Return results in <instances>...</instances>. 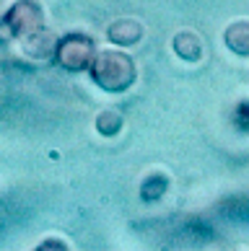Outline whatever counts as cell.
<instances>
[{"label":"cell","instance_id":"cell-1","mask_svg":"<svg viewBox=\"0 0 249 251\" xmlns=\"http://www.w3.org/2000/svg\"><path fill=\"white\" fill-rule=\"evenodd\" d=\"M91 78L104 91H125L135 80V62L125 52H104L91 65Z\"/></svg>","mask_w":249,"mask_h":251},{"label":"cell","instance_id":"cell-2","mask_svg":"<svg viewBox=\"0 0 249 251\" xmlns=\"http://www.w3.org/2000/svg\"><path fill=\"white\" fill-rule=\"evenodd\" d=\"M3 29L5 36H31L44 29V11L36 0H18L3 16Z\"/></svg>","mask_w":249,"mask_h":251},{"label":"cell","instance_id":"cell-3","mask_svg":"<svg viewBox=\"0 0 249 251\" xmlns=\"http://www.w3.org/2000/svg\"><path fill=\"white\" fill-rule=\"evenodd\" d=\"M57 62L65 70H86L94 65V42L83 34H68L57 42Z\"/></svg>","mask_w":249,"mask_h":251},{"label":"cell","instance_id":"cell-4","mask_svg":"<svg viewBox=\"0 0 249 251\" xmlns=\"http://www.w3.org/2000/svg\"><path fill=\"white\" fill-rule=\"evenodd\" d=\"M24 52L31 54V57H36V60H47L52 52H57V42H55V36L50 31L39 29V31H34L31 36H26Z\"/></svg>","mask_w":249,"mask_h":251},{"label":"cell","instance_id":"cell-5","mask_svg":"<svg viewBox=\"0 0 249 251\" xmlns=\"http://www.w3.org/2000/svg\"><path fill=\"white\" fill-rule=\"evenodd\" d=\"M140 36H143V26L133 21V18H119V21L109 26V39L114 44H122V47L125 44H135Z\"/></svg>","mask_w":249,"mask_h":251},{"label":"cell","instance_id":"cell-6","mask_svg":"<svg viewBox=\"0 0 249 251\" xmlns=\"http://www.w3.org/2000/svg\"><path fill=\"white\" fill-rule=\"evenodd\" d=\"M226 44L236 54H249V21H236L226 29Z\"/></svg>","mask_w":249,"mask_h":251},{"label":"cell","instance_id":"cell-7","mask_svg":"<svg viewBox=\"0 0 249 251\" xmlns=\"http://www.w3.org/2000/svg\"><path fill=\"white\" fill-rule=\"evenodd\" d=\"M174 52H177L182 60L195 62V60H200V54H202V44H200V39L195 34L182 31V34L174 36Z\"/></svg>","mask_w":249,"mask_h":251},{"label":"cell","instance_id":"cell-8","mask_svg":"<svg viewBox=\"0 0 249 251\" xmlns=\"http://www.w3.org/2000/svg\"><path fill=\"white\" fill-rule=\"evenodd\" d=\"M169 189V181H166V176L161 174H153L148 176V179L143 181V187H140V197L145 202H156V200H161L164 197V192Z\"/></svg>","mask_w":249,"mask_h":251},{"label":"cell","instance_id":"cell-9","mask_svg":"<svg viewBox=\"0 0 249 251\" xmlns=\"http://www.w3.org/2000/svg\"><path fill=\"white\" fill-rule=\"evenodd\" d=\"M221 212L236 223H249V197H234L221 204Z\"/></svg>","mask_w":249,"mask_h":251},{"label":"cell","instance_id":"cell-10","mask_svg":"<svg viewBox=\"0 0 249 251\" xmlns=\"http://www.w3.org/2000/svg\"><path fill=\"white\" fill-rule=\"evenodd\" d=\"M96 129L101 135L112 137V135H117L119 129H122V117L114 114V111H101V114L96 117Z\"/></svg>","mask_w":249,"mask_h":251},{"label":"cell","instance_id":"cell-11","mask_svg":"<svg viewBox=\"0 0 249 251\" xmlns=\"http://www.w3.org/2000/svg\"><path fill=\"white\" fill-rule=\"evenodd\" d=\"M234 119H236V125L242 129H249V101H242V104L236 106Z\"/></svg>","mask_w":249,"mask_h":251},{"label":"cell","instance_id":"cell-12","mask_svg":"<svg viewBox=\"0 0 249 251\" xmlns=\"http://www.w3.org/2000/svg\"><path fill=\"white\" fill-rule=\"evenodd\" d=\"M39 249H68V244H65V241H55V238H50V241H42Z\"/></svg>","mask_w":249,"mask_h":251}]
</instances>
